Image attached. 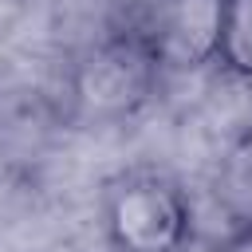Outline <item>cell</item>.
<instances>
[{
	"label": "cell",
	"instance_id": "3957f363",
	"mask_svg": "<svg viewBox=\"0 0 252 252\" xmlns=\"http://www.w3.org/2000/svg\"><path fill=\"white\" fill-rule=\"evenodd\" d=\"M161 71L154 67V59L142 51V43L122 28L114 32L106 43L94 47V55L83 67V83L79 94L94 106V110H126L130 102L146 98L150 83Z\"/></svg>",
	"mask_w": 252,
	"mask_h": 252
},
{
	"label": "cell",
	"instance_id": "6da1fadb",
	"mask_svg": "<svg viewBox=\"0 0 252 252\" xmlns=\"http://www.w3.org/2000/svg\"><path fill=\"white\" fill-rule=\"evenodd\" d=\"M102 236L110 252H185L193 240V205L165 173H118L102 193Z\"/></svg>",
	"mask_w": 252,
	"mask_h": 252
},
{
	"label": "cell",
	"instance_id": "7a4b0ae2",
	"mask_svg": "<svg viewBox=\"0 0 252 252\" xmlns=\"http://www.w3.org/2000/svg\"><path fill=\"white\" fill-rule=\"evenodd\" d=\"M228 0H142L126 32L161 75H189L220 63Z\"/></svg>",
	"mask_w": 252,
	"mask_h": 252
},
{
	"label": "cell",
	"instance_id": "5b68a950",
	"mask_svg": "<svg viewBox=\"0 0 252 252\" xmlns=\"http://www.w3.org/2000/svg\"><path fill=\"white\" fill-rule=\"evenodd\" d=\"M220 252H252V217H248V220H240V224L224 236Z\"/></svg>",
	"mask_w": 252,
	"mask_h": 252
},
{
	"label": "cell",
	"instance_id": "277c9868",
	"mask_svg": "<svg viewBox=\"0 0 252 252\" xmlns=\"http://www.w3.org/2000/svg\"><path fill=\"white\" fill-rule=\"evenodd\" d=\"M220 67L228 75L252 83V0H228L224 39H220Z\"/></svg>",
	"mask_w": 252,
	"mask_h": 252
}]
</instances>
